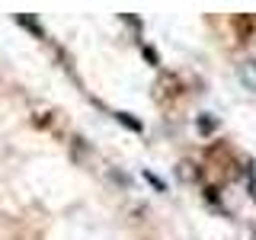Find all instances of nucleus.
Wrapping results in <instances>:
<instances>
[{"label": "nucleus", "mask_w": 256, "mask_h": 240, "mask_svg": "<svg viewBox=\"0 0 256 240\" xmlns=\"http://www.w3.org/2000/svg\"><path fill=\"white\" fill-rule=\"evenodd\" d=\"M240 77H244V84L250 86V90H256V61L244 64V68H240Z\"/></svg>", "instance_id": "nucleus-1"}, {"label": "nucleus", "mask_w": 256, "mask_h": 240, "mask_svg": "<svg viewBox=\"0 0 256 240\" xmlns=\"http://www.w3.org/2000/svg\"><path fill=\"white\" fill-rule=\"evenodd\" d=\"M116 118H118V122H122V125H128V128H132V132H141V122H138V118H132V116H128V112H116Z\"/></svg>", "instance_id": "nucleus-3"}, {"label": "nucleus", "mask_w": 256, "mask_h": 240, "mask_svg": "<svg viewBox=\"0 0 256 240\" xmlns=\"http://www.w3.org/2000/svg\"><path fill=\"white\" fill-rule=\"evenodd\" d=\"M144 58H148L150 64H157V52H154V48H148V45H144Z\"/></svg>", "instance_id": "nucleus-6"}, {"label": "nucleus", "mask_w": 256, "mask_h": 240, "mask_svg": "<svg viewBox=\"0 0 256 240\" xmlns=\"http://www.w3.org/2000/svg\"><path fill=\"white\" fill-rule=\"evenodd\" d=\"M250 196L256 198V173H250Z\"/></svg>", "instance_id": "nucleus-7"}, {"label": "nucleus", "mask_w": 256, "mask_h": 240, "mask_svg": "<svg viewBox=\"0 0 256 240\" xmlns=\"http://www.w3.org/2000/svg\"><path fill=\"white\" fill-rule=\"evenodd\" d=\"M214 128H218V122H214L212 116H202V118H198V132H202V134H212Z\"/></svg>", "instance_id": "nucleus-4"}, {"label": "nucleus", "mask_w": 256, "mask_h": 240, "mask_svg": "<svg viewBox=\"0 0 256 240\" xmlns=\"http://www.w3.org/2000/svg\"><path fill=\"white\" fill-rule=\"evenodd\" d=\"M253 240H256V230H253Z\"/></svg>", "instance_id": "nucleus-8"}, {"label": "nucleus", "mask_w": 256, "mask_h": 240, "mask_svg": "<svg viewBox=\"0 0 256 240\" xmlns=\"http://www.w3.org/2000/svg\"><path fill=\"white\" fill-rule=\"evenodd\" d=\"M16 22H20V26H26V29H32V32H36L38 38L45 36V32H42V26H38V22L32 20V16H22V13H20V16H16Z\"/></svg>", "instance_id": "nucleus-2"}, {"label": "nucleus", "mask_w": 256, "mask_h": 240, "mask_svg": "<svg viewBox=\"0 0 256 240\" xmlns=\"http://www.w3.org/2000/svg\"><path fill=\"white\" fill-rule=\"evenodd\" d=\"M144 180H148V182H154V186H157L160 192H164V189H166V186H164V180H157V176H154V173H144Z\"/></svg>", "instance_id": "nucleus-5"}]
</instances>
